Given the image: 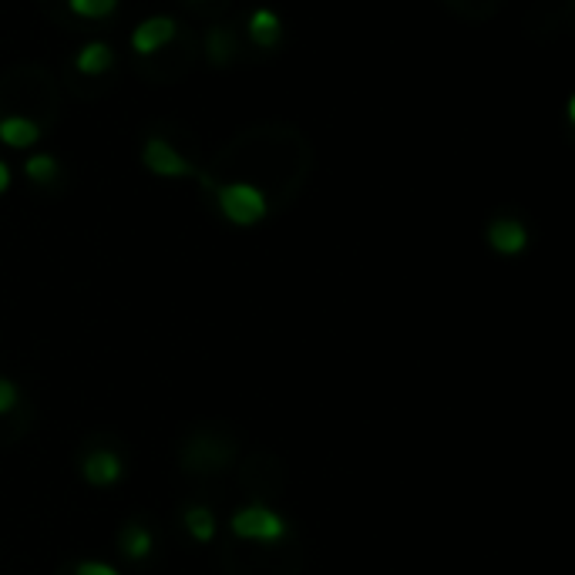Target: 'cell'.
Masks as SVG:
<instances>
[{"label":"cell","instance_id":"obj_2","mask_svg":"<svg viewBox=\"0 0 575 575\" xmlns=\"http://www.w3.org/2000/svg\"><path fill=\"white\" fill-rule=\"evenodd\" d=\"M233 532L239 539H253V542H276L286 535V522L276 512L263 505H249V508H239L233 515Z\"/></svg>","mask_w":575,"mask_h":575},{"label":"cell","instance_id":"obj_11","mask_svg":"<svg viewBox=\"0 0 575 575\" xmlns=\"http://www.w3.org/2000/svg\"><path fill=\"white\" fill-rule=\"evenodd\" d=\"M122 552L128 559H145L152 552V535H148L145 525H128L122 532Z\"/></svg>","mask_w":575,"mask_h":575},{"label":"cell","instance_id":"obj_13","mask_svg":"<svg viewBox=\"0 0 575 575\" xmlns=\"http://www.w3.org/2000/svg\"><path fill=\"white\" fill-rule=\"evenodd\" d=\"M24 172H27V179H34V182H51L54 175H58V162H54V155H31Z\"/></svg>","mask_w":575,"mask_h":575},{"label":"cell","instance_id":"obj_16","mask_svg":"<svg viewBox=\"0 0 575 575\" xmlns=\"http://www.w3.org/2000/svg\"><path fill=\"white\" fill-rule=\"evenodd\" d=\"M7 189H11V169H7V162L0 159V196H4Z\"/></svg>","mask_w":575,"mask_h":575},{"label":"cell","instance_id":"obj_12","mask_svg":"<svg viewBox=\"0 0 575 575\" xmlns=\"http://www.w3.org/2000/svg\"><path fill=\"white\" fill-rule=\"evenodd\" d=\"M68 7L85 21H101V17L115 14L118 0H68Z\"/></svg>","mask_w":575,"mask_h":575},{"label":"cell","instance_id":"obj_3","mask_svg":"<svg viewBox=\"0 0 575 575\" xmlns=\"http://www.w3.org/2000/svg\"><path fill=\"white\" fill-rule=\"evenodd\" d=\"M142 162H145L148 172L162 175V179H185V175H196L192 162L185 159L175 145L165 142V138H148L145 152H142Z\"/></svg>","mask_w":575,"mask_h":575},{"label":"cell","instance_id":"obj_1","mask_svg":"<svg viewBox=\"0 0 575 575\" xmlns=\"http://www.w3.org/2000/svg\"><path fill=\"white\" fill-rule=\"evenodd\" d=\"M219 209L233 226H256L266 216V196L249 182H233L219 189Z\"/></svg>","mask_w":575,"mask_h":575},{"label":"cell","instance_id":"obj_8","mask_svg":"<svg viewBox=\"0 0 575 575\" xmlns=\"http://www.w3.org/2000/svg\"><path fill=\"white\" fill-rule=\"evenodd\" d=\"M249 34L259 48H276L280 44V34H283V24L270 7H259V11L249 14Z\"/></svg>","mask_w":575,"mask_h":575},{"label":"cell","instance_id":"obj_7","mask_svg":"<svg viewBox=\"0 0 575 575\" xmlns=\"http://www.w3.org/2000/svg\"><path fill=\"white\" fill-rule=\"evenodd\" d=\"M37 138H41V128H37L31 118L11 115V118H0V142L11 145V148H31Z\"/></svg>","mask_w":575,"mask_h":575},{"label":"cell","instance_id":"obj_5","mask_svg":"<svg viewBox=\"0 0 575 575\" xmlns=\"http://www.w3.org/2000/svg\"><path fill=\"white\" fill-rule=\"evenodd\" d=\"M488 246L502 256H518L528 246V229L515 219H495L488 226Z\"/></svg>","mask_w":575,"mask_h":575},{"label":"cell","instance_id":"obj_4","mask_svg":"<svg viewBox=\"0 0 575 575\" xmlns=\"http://www.w3.org/2000/svg\"><path fill=\"white\" fill-rule=\"evenodd\" d=\"M175 37V21L172 17H148V21H142L135 27L132 34V48L138 54H155L162 51L165 44H169Z\"/></svg>","mask_w":575,"mask_h":575},{"label":"cell","instance_id":"obj_9","mask_svg":"<svg viewBox=\"0 0 575 575\" xmlns=\"http://www.w3.org/2000/svg\"><path fill=\"white\" fill-rule=\"evenodd\" d=\"M111 61H115V54H111L108 44H101V41H91L85 44V48L78 51V58H74V64H78V71L81 74H105L111 68Z\"/></svg>","mask_w":575,"mask_h":575},{"label":"cell","instance_id":"obj_6","mask_svg":"<svg viewBox=\"0 0 575 575\" xmlns=\"http://www.w3.org/2000/svg\"><path fill=\"white\" fill-rule=\"evenodd\" d=\"M81 471H85V478L91 485H111V481L122 478V458L111 451H95L91 458H85Z\"/></svg>","mask_w":575,"mask_h":575},{"label":"cell","instance_id":"obj_15","mask_svg":"<svg viewBox=\"0 0 575 575\" xmlns=\"http://www.w3.org/2000/svg\"><path fill=\"white\" fill-rule=\"evenodd\" d=\"M74 575H118V572L105 562H81L78 569H74Z\"/></svg>","mask_w":575,"mask_h":575},{"label":"cell","instance_id":"obj_14","mask_svg":"<svg viewBox=\"0 0 575 575\" xmlns=\"http://www.w3.org/2000/svg\"><path fill=\"white\" fill-rule=\"evenodd\" d=\"M14 404H17V384H14V380L0 377V414H7Z\"/></svg>","mask_w":575,"mask_h":575},{"label":"cell","instance_id":"obj_10","mask_svg":"<svg viewBox=\"0 0 575 575\" xmlns=\"http://www.w3.org/2000/svg\"><path fill=\"white\" fill-rule=\"evenodd\" d=\"M185 528H189V535L196 542H212V535H216V518H212L209 508L192 505V508H185Z\"/></svg>","mask_w":575,"mask_h":575}]
</instances>
